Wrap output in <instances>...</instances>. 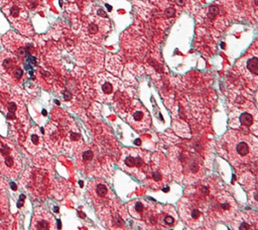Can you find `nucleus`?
I'll list each match as a JSON object with an SVG mask.
<instances>
[{
	"instance_id": "obj_2",
	"label": "nucleus",
	"mask_w": 258,
	"mask_h": 230,
	"mask_svg": "<svg viewBox=\"0 0 258 230\" xmlns=\"http://www.w3.org/2000/svg\"><path fill=\"white\" fill-rule=\"evenodd\" d=\"M21 169L18 152L8 142L0 138V171L7 177H16Z\"/></svg>"
},
{
	"instance_id": "obj_16",
	"label": "nucleus",
	"mask_w": 258,
	"mask_h": 230,
	"mask_svg": "<svg viewBox=\"0 0 258 230\" xmlns=\"http://www.w3.org/2000/svg\"><path fill=\"white\" fill-rule=\"evenodd\" d=\"M218 13H219V8H218V6L212 5V6L209 8V17H210L211 19H214V18L218 15Z\"/></svg>"
},
{
	"instance_id": "obj_18",
	"label": "nucleus",
	"mask_w": 258,
	"mask_h": 230,
	"mask_svg": "<svg viewBox=\"0 0 258 230\" xmlns=\"http://www.w3.org/2000/svg\"><path fill=\"white\" fill-rule=\"evenodd\" d=\"M164 14H165L166 17H173L174 14H175V10H174L172 7H169V8H167V9H165Z\"/></svg>"
},
{
	"instance_id": "obj_11",
	"label": "nucleus",
	"mask_w": 258,
	"mask_h": 230,
	"mask_svg": "<svg viewBox=\"0 0 258 230\" xmlns=\"http://www.w3.org/2000/svg\"><path fill=\"white\" fill-rule=\"evenodd\" d=\"M150 180H151V182L154 185H158L160 183L162 184V182L164 180V177H163L161 171H159V170H152L151 175H150Z\"/></svg>"
},
{
	"instance_id": "obj_20",
	"label": "nucleus",
	"mask_w": 258,
	"mask_h": 230,
	"mask_svg": "<svg viewBox=\"0 0 258 230\" xmlns=\"http://www.w3.org/2000/svg\"><path fill=\"white\" fill-rule=\"evenodd\" d=\"M175 3L178 5V6H183L185 4V0H175Z\"/></svg>"
},
{
	"instance_id": "obj_7",
	"label": "nucleus",
	"mask_w": 258,
	"mask_h": 230,
	"mask_svg": "<svg viewBox=\"0 0 258 230\" xmlns=\"http://www.w3.org/2000/svg\"><path fill=\"white\" fill-rule=\"evenodd\" d=\"M129 213L132 217L134 218H141V217H145L144 213L146 216H148L147 212H146V206L140 201H133L130 205H129Z\"/></svg>"
},
{
	"instance_id": "obj_5",
	"label": "nucleus",
	"mask_w": 258,
	"mask_h": 230,
	"mask_svg": "<svg viewBox=\"0 0 258 230\" xmlns=\"http://www.w3.org/2000/svg\"><path fill=\"white\" fill-rule=\"evenodd\" d=\"M149 119L150 118L147 113V110L144 109L140 104H137V107L133 109V111L130 113V118L128 121L136 129H143L148 126L150 121Z\"/></svg>"
},
{
	"instance_id": "obj_8",
	"label": "nucleus",
	"mask_w": 258,
	"mask_h": 230,
	"mask_svg": "<svg viewBox=\"0 0 258 230\" xmlns=\"http://www.w3.org/2000/svg\"><path fill=\"white\" fill-rule=\"evenodd\" d=\"M41 146V137L36 128H33L27 139V148L34 153L35 148H39Z\"/></svg>"
},
{
	"instance_id": "obj_21",
	"label": "nucleus",
	"mask_w": 258,
	"mask_h": 230,
	"mask_svg": "<svg viewBox=\"0 0 258 230\" xmlns=\"http://www.w3.org/2000/svg\"><path fill=\"white\" fill-rule=\"evenodd\" d=\"M98 14H99V15H101V16H104V17H106V13H105V12H104L102 9H99V10H98Z\"/></svg>"
},
{
	"instance_id": "obj_13",
	"label": "nucleus",
	"mask_w": 258,
	"mask_h": 230,
	"mask_svg": "<svg viewBox=\"0 0 258 230\" xmlns=\"http://www.w3.org/2000/svg\"><path fill=\"white\" fill-rule=\"evenodd\" d=\"M94 158V152L91 149H87L82 153V160L83 162H90Z\"/></svg>"
},
{
	"instance_id": "obj_19",
	"label": "nucleus",
	"mask_w": 258,
	"mask_h": 230,
	"mask_svg": "<svg viewBox=\"0 0 258 230\" xmlns=\"http://www.w3.org/2000/svg\"><path fill=\"white\" fill-rule=\"evenodd\" d=\"M88 30H89V32H90V33H92V34L97 33V31H98V26H97L96 24L92 23V24H90V25H89Z\"/></svg>"
},
{
	"instance_id": "obj_14",
	"label": "nucleus",
	"mask_w": 258,
	"mask_h": 230,
	"mask_svg": "<svg viewBox=\"0 0 258 230\" xmlns=\"http://www.w3.org/2000/svg\"><path fill=\"white\" fill-rule=\"evenodd\" d=\"M101 89L105 95H110L113 93V85L108 81H106L105 83L102 84Z\"/></svg>"
},
{
	"instance_id": "obj_15",
	"label": "nucleus",
	"mask_w": 258,
	"mask_h": 230,
	"mask_svg": "<svg viewBox=\"0 0 258 230\" xmlns=\"http://www.w3.org/2000/svg\"><path fill=\"white\" fill-rule=\"evenodd\" d=\"M8 206H7V200H0V219L4 218L6 212H7Z\"/></svg>"
},
{
	"instance_id": "obj_4",
	"label": "nucleus",
	"mask_w": 258,
	"mask_h": 230,
	"mask_svg": "<svg viewBox=\"0 0 258 230\" xmlns=\"http://www.w3.org/2000/svg\"><path fill=\"white\" fill-rule=\"evenodd\" d=\"M53 217L43 209L35 210L31 222L32 229H51L53 228Z\"/></svg>"
},
{
	"instance_id": "obj_1",
	"label": "nucleus",
	"mask_w": 258,
	"mask_h": 230,
	"mask_svg": "<svg viewBox=\"0 0 258 230\" xmlns=\"http://www.w3.org/2000/svg\"><path fill=\"white\" fill-rule=\"evenodd\" d=\"M226 137V149L231 161L248 162L256 156V144H251L249 136L234 132Z\"/></svg>"
},
{
	"instance_id": "obj_6",
	"label": "nucleus",
	"mask_w": 258,
	"mask_h": 230,
	"mask_svg": "<svg viewBox=\"0 0 258 230\" xmlns=\"http://www.w3.org/2000/svg\"><path fill=\"white\" fill-rule=\"evenodd\" d=\"M183 216H184L183 217L184 221H186L190 226H194L196 222L201 220L203 214L199 208L194 207L192 205H189V206H186L185 214H183Z\"/></svg>"
},
{
	"instance_id": "obj_10",
	"label": "nucleus",
	"mask_w": 258,
	"mask_h": 230,
	"mask_svg": "<svg viewBox=\"0 0 258 230\" xmlns=\"http://www.w3.org/2000/svg\"><path fill=\"white\" fill-rule=\"evenodd\" d=\"M247 69L253 75H255V76L257 75V73H258V59L256 56H253L250 60H248Z\"/></svg>"
},
{
	"instance_id": "obj_3",
	"label": "nucleus",
	"mask_w": 258,
	"mask_h": 230,
	"mask_svg": "<svg viewBox=\"0 0 258 230\" xmlns=\"http://www.w3.org/2000/svg\"><path fill=\"white\" fill-rule=\"evenodd\" d=\"M122 162L124 163L126 168L140 170L142 168H145V166H146L145 153L142 151L130 150L129 152L124 154Z\"/></svg>"
},
{
	"instance_id": "obj_17",
	"label": "nucleus",
	"mask_w": 258,
	"mask_h": 230,
	"mask_svg": "<svg viewBox=\"0 0 258 230\" xmlns=\"http://www.w3.org/2000/svg\"><path fill=\"white\" fill-rule=\"evenodd\" d=\"M163 223L165 224V225H172V224H174V218L172 217V216H169V215H166V216H164L163 217Z\"/></svg>"
},
{
	"instance_id": "obj_9",
	"label": "nucleus",
	"mask_w": 258,
	"mask_h": 230,
	"mask_svg": "<svg viewBox=\"0 0 258 230\" xmlns=\"http://www.w3.org/2000/svg\"><path fill=\"white\" fill-rule=\"evenodd\" d=\"M92 194L96 200L104 199V198L108 197L109 190L105 184L97 183L96 185H94V187L92 189Z\"/></svg>"
},
{
	"instance_id": "obj_12",
	"label": "nucleus",
	"mask_w": 258,
	"mask_h": 230,
	"mask_svg": "<svg viewBox=\"0 0 258 230\" xmlns=\"http://www.w3.org/2000/svg\"><path fill=\"white\" fill-rule=\"evenodd\" d=\"M240 122L242 125L245 126H250L253 123V116L250 113L244 112L240 115Z\"/></svg>"
},
{
	"instance_id": "obj_22",
	"label": "nucleus",
	"mask_w": 258,
	"mask_h": 230,
	"mask_svg": "<svg viewBox=\"0 0 258 230\" xmlns=\"http://www.w3.org/2000/svg\"><path fill=\"white\" fill-rule=\"evenodd\" d=\"M11 187L13 188V190H16V187H15V184H11Z\"/></svg>"
}]
</instances>
